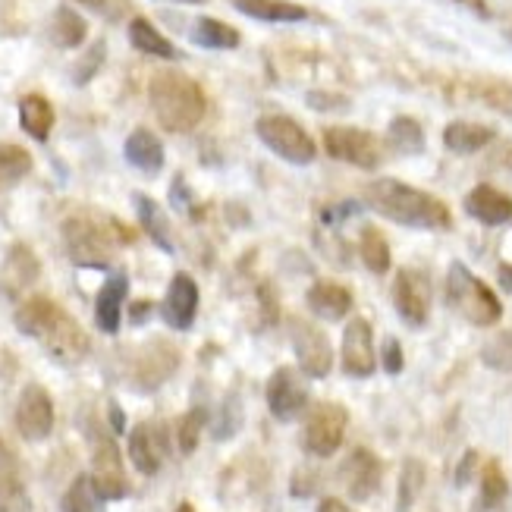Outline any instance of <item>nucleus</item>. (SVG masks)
<instances>
[{
  "instance_id": "obj_16",
  "label": "nucleus",
  "mask_w": 512,
  "mask_h": 512,
  "mask_svg": "<svg viewBox=\"0 0 512 512\" xmlns=\"http://www.w3.org/2000/svg\"><path fill=\"white\" fill-rule=\"evenodd\" d=\"M167 456V434L154 421H142L129 434V459L142 475H158Z\"/></svg>"
},
{
  "instance_id": "obj_21",
  "label": "nucleus",
  "mask_w": 512,
  "mask_h": 512,
  "mask_svg": "<svg viewBox=\"0 0 512 512\" xmlns=\"http://www.w3.org/2000/svg\"><path fill=\"white\" fill-rule=\"evenodd\" d=\"M305 302L311 308V315H318L324 321H343L352 311V289L333 280H318L305 293Z\"/></svg>"
},
{
  "instance_id": "obj_24",
  "label": "nucleus",
  "mask_w": 512,
  "mask_h": 512,
  "mask_svg": "<svg viewBox=\"0 0 512 512\" xmlns=\"http://www.w3.org/2000/svg\"><path fill=\"white\" fill-rule=\"evenodd\" d=\"M123 151H126V161L148 176L161 173V167H164V145L151 129H132Z\"/></svg>"
},
{
  "instance_id": "obj_12",
  "label": "nucleus",
  "mask_w": 512,
  "mask_h": 512,
  "mask_svg": "<svg viewBox=\"0 0 512 512\" xmlns=\"http://www.w3.org/2000/svg\"><path fill=\"white\" fill-rule=\"evenodd\" d=\"M308 406V384L293 365H283L267 381V409L280 421H293Z\"/></svg>"
},
{
  "instance_id": "obj_36",
  "label": "nucleus",
  "mask_w": 512,
  "mask_h": 512,
  "mask_svg": "<svg viewBox=\"0 0 512 512\" xmlns=\"http://www.w3.org/2000/svg\"><path fill=\"white\" fill-rule=\"evenodd\" d=\"M425 491V465L418 459H406L403 462V475H399V497H396V509L409 512L418 500V494Z\"/></svg>"
},
{
  "instance_id": "obj_2",
  "label": "nucleus",
  "mask_w": 512,
  "mask_h": 512,
  "mask_svg": "<svg viewBox=\"0 0 512 512\" xmlns=\"http://www.w3.org/2000/svg\"><path fill=\"white\" fill-rule=\"evenodd\" d=\"M365 205L393 224L415 230H450L453 214L437 195L415 189L403 180H374L365 186Z\"/></svg>"
},
{
  "instance_id": "obj_37",
  "label": "nucleus",
  "mask_w": 512,
  "mask_h": 512,
  "mask_svg": "<svg viewBox=\"0 0 512 512\" xmlns=\"http://www.w3.org/2000/svg\"><path fill=\"white\" fill-rule=\"evenodd\" d=\"M481 503H491V506H506L509 500V481L500 469V462H487L484 472H481Z\"/></svg>"
},
{
  "instance_id": "obj_27",
  "label": "nucleus",
  "mask_w": 512,
  "mask_h": 512,
  "mask_svg": "<svg viewBox=\"0 0 512 512\" xmlns=\"http://www.w3.org/2000/svg\"><path fill=\"white\" fill-rule=\"evenodd\" d=\"M54 107L44 95H26L19 101V126L29 132L35 142H48L54 129Z\"/></svg>"
},
{
  "instance_id": "obj_23",
  "label": "nucleus",
  "mask_w": 512,
  "mask_h": 512,
  "mask_svg": "<svg viewBox=\"0 0 512 512\" xmlns=\"http://www.w3.org/2000/svg\"><path fill=\"white\" fill-rule=\"evenodd\" d=\"M29 491L22 481V469L10 450L0 447V512H29Z\"/></svg>"
},
{
  "instance_id": "obj_46",
  "label": "nucleus",
  "mask_w": 512,
  "mask_h": 512,
  "mask_svg": "<svg viewBox=\"0 0 512 512\" xmlns=\"http://www.w3.org/2000/svg\"><path fill=\"white\" fill-rule=\"evenodd\" d=\"M318 512H355V509H352V506H346V503H343V500H337V497H327V500H321Z\"/></svg>"
},
{
  "instance_id": "obj_10",
  "label": "nucleus",
  "mask_w": 512,
  "mask_h": 512,
  "mask_svg": "<svg viewBox=\"0 0 512 512\" xmlns=\"http://www.w3.org/2000/svg\"><path fill=\"white\" fill-rule=\"evenodd\" d=\"M289 337H293V349H296L299 368L308 377H327L330 374L333 349H330V340H327L324 330H318L315 324L305 321V318H293V324H289Z\"/></svg>"
},
{
  "instance_id": "obj_25",
  "label": "nucleus",
  "mask_w": 512,
  "mask_h": 512,
  "mask_svg": "<svg viewBox=\"0 0 512 512\" xmlns=\"http://www.w3.org/2000/svg\"><path fill=\"white\" fill-rule=\"evenodd\" d=\"M494 139H497L494 126L472 123V120H453L447 129H443V145H447L453 154H475L491 145Z\"/></svg>"
},
{
  "instance_id": "obj_20",
  "label": "nucleus",
  "mask_w": 512,
  "mask_h": 512,
  "mask_svg": "<svg viewBox=\"0 0 512 512\" xmlns=\"http://www.w3.org/2000/svg\"><path fill=\"white\" fill-rule=\"evenodd\" d=\"M465 211H469V217H475L478 224L484 227H503L512 220V198L506 192H500L497 186H475L469 195H465Z\"/></svg>"
},
{
  "instance_id": "obj_5",
  "label": "nucleus",
  "mask_w": 512,
  "mask_h": 512,
  "mask_svg": "<svg viewBox=\"0 0 512 512\" xmlns=\"http://www.w3.org/2000/svg\"><path fill=\"white\" fill-rule=\"evenodd\" d=\"M63 239H66V252L79 267H95V271H104L114 261V249L117 239L110 233L107 224L88 217V214H73L63 224Z\"/></svg>"
},
{
  "instance_id": "obj_3",
  "label": "nucleus",
  "mask_w": 512,
  "mask_h": 512,
  "mask_svg": "<svg viewBox=\"0 0 512 512\" xmlns=\"http://www.w3.org/2000/svg\"><path fill=\"white\" fill-rule=\"evenodd\" d=\"M148 104L167 132H192L208 114V98L192 76L161 70L148 82Z\"/></svg>"
},
{
  "instance_id": "obj_30",
  "label": "nucleus",
  "mask_w": 512,
  "mask_h": 512,
  "mask_svg": "<svg viewBox=\"0 0 512 512\" xmlns=\"http://www.w3.org/2000/svg\"><path fill=\"white\" fill-rule=\"evenodd\" d=\"M192 38H195V44H202V48H211V51H233L242 41L239 29H233L230 22L211 19V16H202L195 22Z\"/></svg>"
},
{
  "instance_id": "obj_6",
  "label": "nucleus",
  "mask_w": 512,
  "mask_h": 512,
  "mask_svg": "<svg viewBox=\"0 0 512 512\" xmlns=\"http://www.w3.org/2000/svg\"><path fill=\"white\" fill-rule=\"evenodd\" d=\"M255 132H258V139L277 154V158H283L289 164L305 167V164L315 161V154H318L315 139H311L308 132L293 117H286V114H264V117H258Z\"/></svg>"
},
{
  "instance_id": "obj_19",
  "label": "nucleus",
  "mask_w": 512,
  "mask_h": 512,
  "mask_svg": "<svg viewBox=\"0 0 512 512\" xmlns=\"http://www.w3.org/2000/svg\"><path fill=\"white\" fill-rule=\"evenodd\" d=\"M41 274V267H38V258L29 246H22V242H16V246L10 249L4 267H0V293H4L7 299H16L22 296L26 289L35 286Z\"/></svg>"
},
{
  "instance_id": "obj_38",
  "label": "nucleus",
  "mask_w": 512,
  "mask_h": 512,
  "mask_svg": "<svg viewBox=\"0 0 512 512\" xmlns=\"http://www.w3.org/2000/svg\"><path fill=\"white\" fill-rule=\"evenodd\" d=\"M481 362L491 371H506L512 374V327L497 333L494 340H487L481 349Z\"/></svg>"
},
{
  "instance_id": "obj_42",
  "label": "nucleus",
  "mask_w": 512,
  "mask_h": 512,
  "mask_svg": "<svg viewBox=\"0 0 512 512\" xmlns=\"http://www.w3.org/2000/svg\"><path fill=\"white\" fill-rule=\"evenodd\" d=\"M101 57H104V44L98 41V44H95V51L79 63V70H76V85H85L88 79L95 76V70L101 66Z\"/></svg>"
},
{
  "instance_id": "obj_7",
  "label": "nucleus",
  "mask_w": 512,
  "mask_h": 512,
  "mask_svg": "<svg viewBox=\"0 0 512 512\" xmlns=\"http://www.w3.org/2000/svg\"><path fill=\"white\" fill-rule=\"evenodd\" d=\"M324 148L333 161L352 164L359 170H377L384 164V145L368 129L355 126H327L324 129Z\"/></svg>"
},
{
  "instance_id": "obj_11",
  "label": "nucleus",
  "mask_w": 512,
  "mask_h": 512,
  "mask_svg": "<svg viewBox=\"0 0 512 512\" xmlns=\"http://www.w3.org/2000/svg\"><path fill=\"white\" fill-rule=\"evenodd\" d=\"M381 478H384L381 459L365 447L352 450L340 465V484L349 494V500H355V503H365L368 497H374L377 491H381Z\"/></svg>"
},
{
  "instance_id": "obj_49",
  "label": "nucleus",
  "mask_w": 512,
  "mask_h": 512,
  "mask_svg": "<svg viewBox=\"0 0 512 512\" xmlns=\"http://www.w3.org/2000/svg\"><path fill=\"white\" fill-rule=\"evenodd\" d=\"M456 4H465V7H472L475 13L487 16V4H484V0H456Z\"/></svg>"
},
{
  "instance_id": "obj_33",
  "label": "nucleus",
  "mask_w": 512,
  "mask_h": 512,
  "mask_svg": "<svg viewBox=\"0 0 512 512\" xmlns=\"http://www.w3.org/2000/svg\"><path fill=\"white\" fill-rule=\"evenodd\" d=\"M359 255L371 274H387L390 271V242L377 227H362L359 233Z\"/></svg>"
},
{
  "instance_id": "obj_26",
  "label": "nucleus",
  "mask_w": 512,
  "mask_h": 512,
  "mask_svg": "<svg viewBox=\"0 0 512 512\" xmlns=\"http://www.w3.org/2000/svg\"><path fill=\"white\" fill-rule=\"evenodd\" d=\"M230 4L261 22H305L308 10L293 0H230Z\"/></svg>"
},
{
  "instance_id": "obj_53",
  "label": "nucleus",
  "mask_w": 512,
  "mask_h": 512,
  "mask_svg": "<svg viewBox=\"0 0 512 512\" xmlns=\"http://www.w3.org/2000/svg\"><path fill=\"white\" fill-rule=\"evenodd\" d=\"M176 4H205V0H176Z\"/></svg>"
},
{
  "instance_id": "obj_34",
  "label": "nucleus",
  "mask_w": 512,
  "mask_h": 512,
  "mask_svg": "<svg viewBox=\"0 0 512 512\" xmlns=\"http://www.w3.org/2000/svg\"><path fill=\"white\" fill-rule=\"evenodd\" d=\"M60 512H104V497L98 494L92 475H79L70 484V491L60 500Z\"/></svg>"
},
{
  "instance_id": "obj_52",
  "label": "nucleus",
  "mask_w": 512,
  "mask_h": 512,
  "mask_svg": "<svg viewBox=\"0 0 512 512\" xmlns=\"http://www.w3.org/2000/svg\"><path fill=\"white\" fill-rule=\"evenodd\" d=\"M176 512H195V509H192V503H183V506L176 509Z\"/></svg>"
},
{
  "instance_id": "obj_28",
  "label": "nucleus",
  "mask_w": 512,
  "mask_h": 512,
  "mask_svg": "<svg viewBox=\"0 0 512 512\" xmlns=\"http://www.w3.org/2000/svg\"><path fill=\"white\" fill-rule=\"evenodd\" d=\"M132 205H136L139 224L151 236L154 246L164 249V252H173V233H170V220H167L164 208L148 195H136V198H132Z\"/></svg>"
},
{
  "instance_id": "obj_45",
  "label": "nucleus",
  "mask_w": 512,
  "mask_h": 512,
  "mask_svg": "<svg viewBox=\"0 0 512 512\" xmlns=\"http://www.w3.org/2000/svg\"><path fill=\"white\" fill-rule=\"evenodd\" d=\"M346 104V98H330V95H324V92H311L308 95V107H318V110H327V107H343Z\"/></svg>"
},
{
  "instance_id": "obj_47",
  "label": "nucleus",
  "mask_w": 512,
  "mask_h": 512,
  "mask_svg": "<svg viewBox=\"0 0 512 512\" xmlns=\"http://www.w3.org/2000/svg\"><path fill=\"white\" fill-rule=\"evenodd\" d=\"M497 277H500V286H503V293H512V264H500V271H497Z\"/></svg>"
},
{
  "instance_id": "obj_14",
  "label": "nucleus",
  "mask_w": 512,
  "mask_h": 512,
  "mask_svg": "<svg viewBox=\"0 0 512 512\" xmlns=\"http://www.w3.org/2000/svg\"><path fill=\"white\" fill-rule=\"evenodd\" d=\"M92 481L98 487V494L104 500H123L129 494V478L123 469V459L117 443L110 437L95 440V453H92Z\"/></svg>"
},
{
  "instance_id": "obj_31",
  "label": "nucleus",
  "mask_w": 512,
  "mask_h": 512,
  "mask_svg": "<svg viewBox=\"0 0 512 512\" xmlns=\"http://www.w3.org/2000/svg\"><path fill=\"white\" fill-rule=\"evenodd\" d=\"M29 173H32V154L26 148L13 142L0 145V192L13 189L16 183L26 180Z\"/></svg>"
},
{
  "instance_id": "obj_22",
  "label": "nucleus",
  "mask_w": 512,
  "mask_h": 512,
  "mask_svg": "<svg viewBox=\"0 0 512 512\" xmlns=\"http://www.w3.org/2000/svg\"><path fill=\"white\" fill-rule=\"evenodd\" d=\"M129 293V277L123 271L110 274L107 283L101 286L98 302H95V321L104 333H117L120 330V318H123V302Z\"/></svg>"
},
{
  "instance_id": "obj_40",
  "label": "nucleus",
  "mask_w": 512,
  "mask_h": 512,
  "mask_svg": "<svg viewBox=\"0 0 512 512\" xmlns=\"http://www.w3.org/2000/svg\"><path fill=\"white\" fill-rule=\"evenodd\" d=\"M208 425V412L205 409H192L180 418V450L189 456L198 447V437H202V428Z\"/></svg>"
},
{
  "instance_id": "obj_43",
  "label": "nucleus",
  "mask_w": 512,
  "mask_h": 512,
  "mask_svg": "<svg viewBox=\"0 0 512 512\" xmlns=\"http://www.w3.org/2000/svg\"><path fill=\"white\" fill-rule=\"evenodd\" d=\"M236 428H239V409H236L233 399H227V406H224V425L214 428V434H217L220 440H224V437H230Z\"/></svg>"
},
{
  "instance_id": "obj_4",
  "label": "nucleus",
  "mask_w": 512,
  "mask_h": 512,
  "mask_svg": "<svg viewBox=\"0 0 512 512\" xmlns=\"http://www.w3.org/2000/svg\"><path fill=\"white\" fill-rule=\"evenodd\" d=\"M447 302L475 327H494L503 318V302L497 293L462 261H453L447 271Z\"/></svg>"
},
{
  "instance_id": "obj_50",
  "label": "nucleus",
  "mask_w": 512,
  "mask_h": 512,
  "mask_svg": "<svg viewBox=\"0 0 512 512\" xmlns=\"http://www.w3.org/2000/svg\"><path fill=\"white\" fill-rule=\"evenodd\" d=\"M472 512H506V506H491V503H481V500H478V503L472 506Z\"/></svg>"
},
{
  "instance_id": "obj_35",
  "label": "nucleus",
  "mask_w": 512,
  "mask_h": 512,
  "mask_svg": "<svg viewBox=\"0 0 512 512\" xmlns=\"http://www.w3.org/2000/svg\"><path fill=\"white\" fill-rule=\"evenodd\" d=\"M88 35V22L70 10V7H60L54 13V22H51V41L57 44V48H79V44L85 41Z\"/></svg>"
},
{
  "instance_id": "obj_17",
  "label": "nucleus",
  "mask_w": 512,
  "mask_h": 512,
  "mask_svg": "<svg viewBox=\"0 0 512 512\" xmlns=\"http://www.w3.org/2000/svg\"><path fill=\"white\" fill-rule=\"evenodd\" d=\"M198 311V286L189 274H176L161 302V315L173 330H189Z\"/></svg>"
},
{
  "instance_id": "obj_51",
  "label": "nucleus",
  "mask_w": 512,
  "mask_h": 512,
  "mask_svg": "<svg viewBox=\"0 0 512 512\" xmlns=\"http://www.w3.org/2000/svg\"><path fill=\"white\" fill-rule=\"evenodd\" d=\"M145 311H148V305H145V302H142V305H132V321L142 324V321H145Z\"/></svg>"
},
{
  "instance_id": "obj_15",
  "label": "nucleus",
  "mask_w": 512,
  "mask_h": 512,
  "mask_svg": "<svg viewBox=\"0 0 512 512\" xmlns=\"http://www.w3.org/2000/svg\"><path fill=\"white\" fill-rule=\"evenodd\" d=\"M343 371L349 377H371L377 355H374V330L365 318H352L343 330Z\"/></svg>"
},
{
  "instance_id": "obj_32",
  "label": "nucleus",
  "mask_w": 512,
  "mask_h": 512,
  "mask_svg": "<svg viewBox=\"0 0 512 512\" xmlns=\"http://www.w3.org/2000/svg\"><path fill=\"white\" fill-rule=\"evenodd\" d=\"M387 145L396 154H421L425 151V129L412 117H396L387 126Z\"/></svg>"
},
{
  "instance_id": "obj_44",
  "label": "nucleus",
  "mask_w": 512,
  "mask_h": 512,
  "mask_svg": "<svg viewBox=\"0 0 512 512\" xmlns=\"http://www.w3.org/2000/svg\"><path fill=\"white\" fill-rule=\"evenodd\" d=\"M475 465H478V453L475 450H469L462 456V462H459V469H456V484L459 487H465L472 481V475H475Z\"/></svg>"
},
{
  "instance_id": "obj_29",
  "label": "nucleus",
  "mask_w": 512,
  "mask_h": 512,
  "mask_svg": "<svg viewBox=\"0 0 512 512\" xmlns=\"http://www.w3.org/2000/svg\"><path fill=\"white\" fill-rule=\"evenodd\" d=\"M129 41H132V48L142 51V54H148V57L180 60V51H176L173 44L167 41V35H161L158 29H154L145 16H136V19L129 22Z\"/></svg>"
},
{
  "instance_id": "obj_9",
  "label": "nucleus",
  "mask_w": 512,
  "mask_h": 512,
  "mask_svg": "<svg viewBox=\"0 0 512 512\" xmlns=\"http://www.w3.org/2000/svg\"><path fill=\"white\" fill-rule=\"evenodd\" d=\"M346 409L337 403H321L318 409H311L308 421H305V431H302V443L311 456L327 459L340 450L343 434H346Z\"/></svg>"
},
{
  "instance_id": "obj_1",
  "label": "nucleus",
  "mask_w": 512,
  "mask_h": 512,
  "mask_svg": "<svg viewBox=\"0 0 512 512\" xmlns=\"http://www.w3.org/2000/svg\"><path fill=\"white\" fill-rule=\"evenodd\" d=\"M13 321L26 337L38 340L48 349L60 365H79L88 355V349H92V340L79 327V321L70 311H63L54 299L44 296L29 299L26 305H19Z\"/></svg>"
},
{
  "instance_id": "obj_39",
  "label": "nucleus",
  "mask_w": 512,
  "mask_h": 512,
  "mask_svg": "<svg viewBox=\"0 0 512 512\" xmlns=\"http://www.w3.org/2000/svg\"><path fill=\"white\" fill-rule=\"evenodd\" d=\"M475 95L487 104L500 110V114L512 117V82H503V79H481L475 85Z\"/></svg>"
},
{
  "instance_id": "obj_13",
  "label": "nucleus",
  "mask_w": 512,
  "mask_h": 512,
  "mask_svg": "<svg viewBox=\"0 0 512 512\" xmlns=\"http://www.w3.org/2000/svg\"><path fill=\"white\" fill-rule=\"evenodd\" d=\"M16 431L29 443L44 440L54 431V403L41 384H29L16 403Z\"/></svg>"
},
{
  "instance_id": "obj_41",
  "label": "nucleus",
  "mask_w": 512,
  "mask_h": 512,
  "mask_svg": "<svg viewBox=\"0 0 512 512\" xmlns=\"http://www.w3.org/2000/svg\"><path fill=\"white\" fill-rule=\"evenodd\" d=\"M406 365V355H403V346H399L396 337H387L384 340V371L387 374H399Z\"/></svg>"
},
{
  "instance_id": "obj_48",
  "label": "nucleus",
  "mask_w": 512,
  "mask_h": 512,
  "mask_svg": "<svg viewBox=\"0 0 512 512\" xmlns=\"http://www.w3.org/2000/svg\"><path fill=\"white\" fill-rule=\"evenodd\" d=\"M79 4L92 7V10H98V13H107V10H110V4H114V0H79Z\"/></svg>"
},
{
  "instance_id": "obj_8",
  "label": "nucleus",
  "mask_w": 512,
  "mask_h": 512,
  "mask_svg": "<svg viewBox=\"0 0 512 512\" xmlns=\"http://www.w3.org/2000/svg\"><path fill=\"white\" fill-rule=\"evenodd\" d=\"M393 305L399 311V318H403L409 327H425L428 324V315H431V277L425 271H418V267H403L396 277H393Z\"/></svg>"
},
{
  "instance_id": "obj_18",
  "label": "nucleus",
  "mask_w": 512,
  "mask_h": 512,
  "mask_svg": "<svg viewBox=\"0 0 512 512\" xmlns=\"http://www.w3.org/2000/svg\"><path fill=\"white\" fill-rule=\"evenodd\" d=\"M176 362H180V355H176L173 346H167L164 340H151V346L142 349V355H139L136 371H132V384H136L139 390L161 387L176 371Z\"/></svg>"
}]
</instances>
